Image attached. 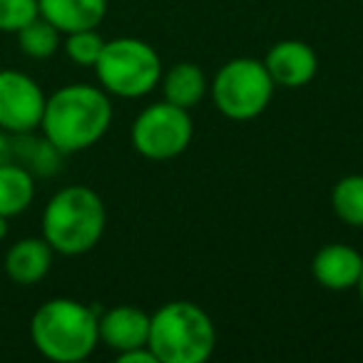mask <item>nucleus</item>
<instances>
[{
    "instance_id": "1",
    "label": "nucleus",
    "mask_w": 363,
    "mask_h": 363,
    "mask_svg": "<svg viewBox=\"0 0 363 363\" xmlns=\"http://www.w3.org/2000/svg\"><path fill=\"white\" fill-rule=\"evenodd\" d=\"M112 102L105 90L92 85H67L45 100L43 135L62 155L97 145L110 130Z\"/></svg>"
},
{
    "instance_id": "2",
    "label": "nucleus",
    "mask_w": 363,
    "mask_h": 363,
    "mask_svg": "<svg viewBox=\"0 0 363 363\" xmlns=\"http://www.w3.org/2000/svg\"><path fill=\"white\" fill-rule=\"evenodd\" d=\"M30 338L55 363L85 361L100 343L97 313L75 298H50L33 313Z\"/></svg>"
},
{
    "instance_id": "3",
    "label": "nucleus",
    "mask_w": 363,
    "mask_h": 363,
    "mask_svg": "<svg viewBox=\"0 0 363 363\" xmlns=\"http://www.w3.org/2000/svg\"><path fill=\"white\" fill-rule=\"evenodd\" d=\"M107 224V209L90 187H65L48 202L43 212V239L52 252L77 257L95 247Z\"/></svg>"
},
{
    "instance_id": "4",
    "label": "nucleus",
    "mask_w": 363,
    "mask_h": 363,
    "mask_svg": "<svg viewBox=\"0 0 363 363\" xmlns=\"http://www.w3.org/2000/svg\"><path fill=\"white\" fill-rule=\"evenodd\" d=\"M147 346L160 363H204L217 346V331L197 303L169 301L150 316Z\"/></svg>"
},
{
    "instance_id": "5",
    "label": "nucleus",
    "mask_w": 363,
    "mask_h": 363,
    "mask_svg": "<svg viewBox=\"0 0 363 363\" xmlns=\"http://www.w3.org/2000/svg\"><path fill=\"white\" fill-rule=\"evenodd\" d=\"M102 90L117 97H142L162 80V60L150 43L140 38H117L105 43L95 62Z\"/></svg>"
},
{
    "instance_id": "6",
    "label": "nucleus",
    "mask_w": 363,
    "mask_h": 363,
    "mask_svg": "<svg viewBox=\"0 0 363 363\" xmlns=\"http://www.w3.org/2000/svg\"><path fill=\"white\" fill-rule=\"evenodd\" d=\"M274 80L267 65L254 57H234L219 67L212 80V100L229 120H254L269 107Z\"/></svg>"
},
{
    "instance_id": "7",
    "label": "nucleus",
    "mask_w": 363,
    "mask_h": 363,
    "mask_svg": "<svg viewBox=\"0 0 363 363\" xmlns=\"http://www.w3.org/2000/svg\"><path fill=\"white\" fill-rule=\"evenodd\" d=\"M194 135L189 110L172 102H155L137 115L132 125V145L147 160H172L187 150Z\"/></svg>"
},
{
    "instance_id": "8",
    "label": "nucleus",
    "mask_w": 363,
    "mask_h": 363,
    "mask_svg": "<svg viewBox=\"0 0 363 363\" xmlns=\"http://www.w3.org/2000/svg\"><path fill=\"white\" fill-rule=\"evenodd\" d=\"M45 100L40 85L18 70H0V130L30 135L40 127Z\"/></svg>"
},
{
    "instance_id": "9",
    "label": "nucleus",
    "mask_w": 363,
    "mask_h": 363,
    "mask_svg": "<svg viewBox=\"0 0 363 363\" xmlns=\"http://www.w3.org/2000/svg\"><path fill=\"white\" fill-rule=\"evenodd\" d=\"M264 65H267L274 85L296 90L313 80L318 70V57L313 48L303 40H281L272 45Z\"/></svg>"
},
{
    "instance_id": "10",
    "label": "nucleus",
    "mask_w": 363,
    "mask_h": 363,
    "mask_svg": "<svg viewBox=\"0 0 363 363\" xmlns=\"http://www.w3.org/2000/svg\"><path fill=\"white\" fill-rule=\"evenodd\" d=\"M100 341L117 353L147 346L150 338V313L137 306H115L97 318Z\"/></svg>"
},
{
    "instance_id": "11",
    "label": "nucleus",
    "mask_w": 363,
    "mask_h": 363,
    "mask_svg": "<svg viewBox=\"0 0 363 363\" xmlns=\"http://www.w3.org/2000/svg\"><path fill=\"white\" fill-rule=\"evenodd\" d=\"M311 272L323 289L331 291L356 289L363 274V257L348 244H326L313 257Z\"/></svg>"
},
{
    "instance_id": "12",
    "label": "nucleus",
    "mask_w": 363,
    "mask_h": 363,
    "mask_svg": "<svg viewBox=\"0 0 363 363\" xmlns=\"http://www.w3.org/2000/svg\"><path fill=\"white\" fill-rule=\"evenodd\" d=\"M40 18L60 33L92 30L107 13V0H38Z\"/></svg>"
},
{
    "instance_id": "13",
    "label": "nucleus",
    "mask_w": 363,
    "mask_h": 363,
    "mask_svg": "<svg viewBox=\"0 0 363 363\" xmlns=\"http://www.w3.org/2000/svg\"><path fill=\"white\" fill-rule=\"evenodd\" d=\"M52 267V247L45 239L28 237L13 244L6 254V274L11 281L21 284V286H33Z\"/></svg>"
},
{
    "instance_id": "14",
    "label": "nucleus",
    "mask_w": 363,
    "mask_h": 363,
    "mask_svg": "<svg viewBox=\"0 0 363 363\" xmlns=\"http://www.w3.org/2000/svg\"><path fill=\"white\" fill-rule=\"evenodd\" d=\"M160 82L164 100L177 107H184V110L197 107L204 100L209 87L204 70L199 65H194V62H177L162 75Z\"/></svg>"
},
{
    "instance_id": "15",
    "label": "nucleus",
    "mask_w": 363,
    "mask_h": 363,
    "mask_svg": "<svg viewBox=\"0 0 363 363\" xmlns=\"http://www.w3.org/2000/svg\"><path fill=\"white\" fill-rule=\"evenodd\" d=\"M33 197H35L33 172L18 162L0 164V214L8 219L23 214L33 204Z\"/></svg>"
},
{
    "instance_id": "16",
    "label": "nucleus",
    "mask_w": 363,
    "mask_h": 363,
    "mask_svg": "<svg viewBox=\"0 0 363 363\" xmlns=\"http://www.w3.org/2000/svg\"><path fill=\"white\" fill-rule=\"evenodd\" d=\"M333 212L348 227H363V174H348L336 182L331 194Z\"/></svg>"
},
{
    "instance_id": "17",
    "label": "nucleus",
    "mask_w": 363,
    "mask_h": 363,
    "mask_svg": "<svg viewBox=\"0 0 363 363\" xmlns=\"http://www.w3.org/2000/svg\"><path fill=\"white\" fill-rule=\"evenodd\" d=\"M18 43H21V50L28 57H35V60H45V57L55 55L57 48H60V35L55 26L45 21V18L38 16L33 23H28L23 30L16 33Z\"/></svg>"
},
{
    "instance_id": "18",
    "label": "nucleus",
    "mask_w": 363,
    "mask_h": 363,
    "mask_svg": "<svg viewBox=\"0 0 363 363\" xmlns=\"http://www.w3.org/2000/svg\"><path fill=\"white\" fill-rule=\"evenodd\" d=\"M105 40L100 38V33L92 28V30H77V33H67L65 40V52L75 65L82 67H95L97 57H100Z\"/></svg>"
},
{
    "instance_id": "19",
    "label": "nucleus",
    "mask_w": 363,
    "mask_h": 363,
    "mask_svg": "<svg viewBox=\"0 0 363 363\" xmlns=\"http://www.w3.org/2000/svg\"><path fill=\"white\" fill-rule=\"evenodd\" d=\"M40 16L38 0H0V33H18Z\"/></svg>"
},
{
    "instance_id": "20",
    "label": "nucleus",
    "mask_w": 363,
    "mask_h": 363,
    "mask_svg": "<svg viewBox=\"0 0 363 363\" xmlns=\"http://www.w3.org/2000/svg\"><path fill=\"white\" fill-rule=\"evenodd\" d=\"M117 361L120 363H160L150 346H137L125 353H117Z\"/></svg>"
},
{
    "instance_id": "21",
    "label": "nucleus",
    "mask_w": 363,
    "mask_h": 363,
    "mask_svg": "<svg viewBox=\"0 0 363 363\" xmlns=\"http://www.w3.org/2000/svg\"><path fill=\"white\" fill-rule=\"evenodd\" d=\"M6 162H13V142L0 132V164Z\"/></svg>"
},
{
    "instance_id": "22",
    "label": "nucleus",
    "mask_w": 363,
    "mask_h": 363,
    "mask_svg": "<svg viewBox=\"0 0 363 363\" xmlns=\"http://www.w3.org/2000/svg\"><path fill=\"white\" fill-rule=\"evenodd\" d=\"M6 237H8V217L0 214V242H3Z\"/></svg>"
},
{
    "instance_id": "23",
    "label": "nucleus",
    "mask_w": 363,
    "mask_h": 363,
    "mask_svg": "<svg viewBox=\"0 0 363 363\" xmlns=\"http://www.w3.org/2000/svg\"><path fill=\"white\" fill-rule=\"evenodd\" d=\"M358 294H361V298H363V274H361V279H358Z\"/></svg>"
}]
</instances>
